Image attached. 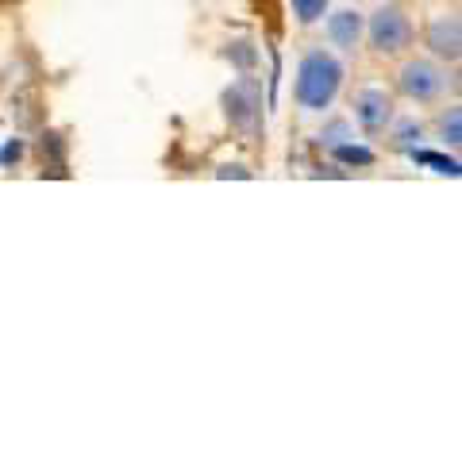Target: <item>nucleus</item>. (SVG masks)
Instances as JSON below:
<instances>
[{
	"label": "nucleus",
	"instance_id": "f257e3e1",
	"mask_svg": "<svg viewBox=\"0 0 462 462\" xmlns=\"http://www.w3.org/2000/svg\"><path fill=\"white\" fill-rule=\"evenodd\" d=\"M343 85V66L324 51H312L297 69V100L312 112H324Z\"/></svg>",
	"mask_w": 462,
	"mask_h": 462
},
{
	"label": "nucleus",
	"instance_id": "f03ea898",
	"mask_svg": "<svg viewBox=\"0 0 462 462\" xmlns=\"http://www.w3.org/2000/svg\"><path fill=\"white\" fill-rule=\"evenodd\" d=\"M409 39H412V27L409 20H404V12L401 8H382V12H374V20H370V42L378 47L382 54H397L409 47Z\"/></svg>",
	"mask_w": 462,
	"mask_h": 462
},
{
	"label": "nucleus",
	"instance_id": "7ed1b4c3",
	"mask_svg": "<svg viewBox=\"0 0 462 462\" xmlns=\"http://www.w3.org/2000/svg\"><path fill=\"white\" fill-rule=\"evenodd\" d=\"M224 112L231 127H239L243 135H258V124H263V108H258V93L254 85H231L224 93Z\"/></svg>",
	"mask_w": 462,
	"mask_h": 462
},
{
	"label": "nucleus",
	"instance_id": "20e7f679",
	"mask_svg": "<svg viewBox=\"0 0 462 462\" xmlns=\"http://www.w3.org/2000/svg\"><path fill=\"white\" fill-rule=\"evenodd\" d=\"M401 89L412 100H431L443 89V74L431 62H409L401 69Z\"/></svg>",
	"mask_w": 462,
	"mask_h": 462
},
{
	"label": "nucleus",
	"instance_id": "39448f33",
	"mask_svg": "<svg viewBox=\"0 0 462 462\" xmlns=\"http://www.w3.org/2000/svg\"><path fill=\"white\" fill-rule=\"evenodd\" d=\"M428 47L436 51L439 58H447V62H458L462 54V27L455 16H439L436 23L428 27Z\"/></svg>",
	"mask_w": 462,
	"mask_h": 462
},
{
	"label": "nucleus",
	"instance_id": "423d86ee",
	"mask_svg": "<svg viewBox=\"0 0 462 462\" xmlns=\"http://www.w3.org/2000/svg\"><path fill=\"white\" fill-rule=\"evenodd\" d=\"M355 116H358V124H363L370 135H378L382 127L389 124V116H393V105H389V97H385V93L366 89L363 97L355 100Z\"/></svg>",
	"mask_w": 462,
	"mask_h": 462
},
{
	"label": "nucleus",
	"instance_id": "0eeeda50",
	"mask_svg": "<svg viewBox=\"0 0 462 462\" xmlns=\"http://www.w3.org/2000/svg\"><path fill=\"white\" fill-rule=\"evenodd\" d=\"M328 32H331V39H336V47L351 51L358 42V32H363V20H358V12H336L331 23H328Z\"/></svg>",
	"mask_w": 462,
	"mask_h": 462
},
{
	"label": "nucleus",
	"instance_id": "6e6552de",
	"mask_svg": "<svg viewBox=\"0 0 462 462\" xmlns=\"http://www.w3.org/2000/svg\"><path fill=\"white\" fill-rule=\"evenodd\" d=\"M412 158L420 166H431L436 173H451V178H458V162L455 158H443V154H436V151H412Z\"/></svg>",
	"mask_w": 462,
	"mask_h": 462
},
{
	"label": "nucleus",
	"instance_id": "1a4fd4ad",
	"mask_svg": "<svg viewBox=\"0 0 462 462\" xmlns=\"http://www.w3.org/2000/svg\"><path fill=\"white\" fill-rule=\"evenodd\" d=\"M336 158H339V162H346V166H374V151L346 147V143H339V147H336Z\"/></svg>",
	"mask_w": 462,
	"mask_h": 462
},
{
	"label": "nucleus",
	"instance_id": "9d476101",
	"mask_svg": "<svg viewBox=\"0 0 462 462\" xmlns=\"http://www.w3.org/2000/svg\"><path fill=\"white\" fill-rule=\"evenodd\" d=\"M324 8H328V0H293V12L300 23H316L324 16Z\"/></svg>",
	"mask_w": 462,
	"mask_h": 462
},
{
	"label": "nucleus",
	"instance_id": "9b49d317",
	"mask_svg": "<svg viewBox=\"0 0 462 462\" xmlns=\"http://www.w3.org/2000/svg\"><path fill=\"white\" fill-rule=\"evenodd\" d=\"M443 135H447V143H451V147H458V143H462V112H458V108L447 112V120H443Z\"/></svg>",
	"mask_w": 462,
	"mask_h": 462
},
{
	"label": "nucleus",
	"instance_id": "f8f14e48",
	"mask_svg": "<svg viewBox=\"0 0 462 462\" xmlns=\"http://www.w3.org/2000/svg\"><path fill=\"white\" fill-rule=\"evenodd\" d=\"M227 58H236V62H239L243 69H251V66H254V51H251V42H236V47L227 51Z\"/></svg>",
	"mask_w": 462,
	"mask_h": 462
},
{
	"label": "nucleus",
	"instance_id": "ddd939ff",
	"mask_svg": "<svg viewBox=\"0 0 462 462\" xmlns=\"http://www.w3.org/2000/svg\"><path fill=\"white\" fill-rule=\"evenodd\" d=\"M42 154H51V158H54V166L62 170V139H58V135H47V139H42Z\"/></svg>",
	"mask_w": 462,
	"mask_h": 462
},
{
	"label": "nucleus",
	"instance_id": "4468645a",
	"mask_svg": "<svg viewBox=\"0 0 462 462\" xmlns=\"http://www.w3.org/2000/svg\"><path fill=\"white\" fill-rule=\"evenodd\" d=\"M412 139H420V124H401V132H397V143L404 151L412 147Z\"/></svg>",
	"mask_w": 462,
	"mask_h": 462
},
{
	"label": "nucleus",
	"instance_id": "2eb2a0df",
	"mask_svg": "<svg viewBox=\"0 0 462 462\" xmlns=\"http://www.w3.org/2000/svg\"><path fill=\"white\" fill-rule=\"evenodd\" d=\"M320 139L328 143V147H339V143L346 139V124H331V127H328V132H324Z\"/></svg>",
	"mask_w": 462,
	"mask_h": 462
},
{
	"label": "nucleus",
	"instance_id": "dca6fc26",
	"mask_svg": "<svg viewBox=\"0 0 462 462\" xmlns=\"http://www.w3.org/2000/svg\"><path fill=\"white\" fill-rule=\"evenodd\" d=\"M216 178H239V181H247L251 178V170H243V166H220V170H216Z\"/></svg>",
	"mask_w": 462,
	"mask_h": 462
},
{
	"label": "nucleus",
	"instance_id": "f3484780",
	"mask_svg": "<svg viewBox=\"0 0 462 462\" xmlns=\"http://www.w3.org/2000/svg\"><path fill=\"white\" fill-rule=\"evenodd\" d=\"M20 143H12V147H5V154H0V162H12V158H20Z\"/></svg>",
	"mask_w": 462,
	"mask_h": 462
}]
</instances>
